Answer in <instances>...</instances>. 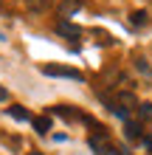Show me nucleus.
Wrapping results in <instances>:
<instances>
[{"mask_svg":"<svg viewBox=\"0 0 152 155\" xmlns=\"http://www.w3.org/2000/svg\"><path fill=\"white\" fill-rule=\"evenodd\" d=\"M40 71H42L45 76H59V79H73V82H85L82 71H76V68H62V65H42Z\"/></svg>","mask_w":152,"mask_h":155,"instance_id":"obj_1","label":"nucleus"},{"mask_svg":"<svg viewBox=\"0 0 152 155\" xmlns=\"http://www.w3.org/2000/svg\"><path fill=\"white\" fill-rule=\"evenodd\" d=\"M87 144H90V150L96 152V155H107L113 147H107V133H96V135H90L87 138Z\"/></svg>","mask_w":152,"mask_h":155,"instance_id":"obj_2","label":"nucleus"},{"mask_svg":"<svg viewBox=\"0 0 152 155\" xmlns=\"http://www.w3.org/2000/svg\"><path fill=\"white\" fill-rule=\"evenodd\" d=\"M51 113L62 116L65 121H85V113H79L76 107H68V104H59V107H51Z\"/></svg>","mask_w":152,"mask_h":155,"instance_id":"obj_3","label":"nucleus"},{"mask_svg":"<svg viewBox=\"0 0 152 155\" xmlns=\"http://www.w3.org/2000/svg\"><path fill=\"white\" fill-rule=\"evenodd\" d=\"M57 34H62L65 40H79V37H82V28L73 25V23H68V20H59L57 23Z\"/></svg>","mask_w":152,"mask_h":155,"instance_id":"obj_4","label":"nucleus"},{"mask_svg":"<svg viewBox=\"0 0 152 155\" xmlns=\"http://www.w3.org/2000/svg\"><path fill=\"white\" fill-rule=\"evenodd\" d=\"M82 8V0H62L59 3V17H70Z\"/></svg>","mask_w":152,"mask_h":155,"instance_id":"obj_5","label":"nucleus"},{"mask_svg":"<svg viewBox=\"0 0 152 155\" xmlns=\"http://www.w3.org/2000/svg\"><path fill=\"white\" fill-rule=\"evenodd\" d=\"M8 116H11V118H17V121H34V116L25 110L23 104H11V107H8Z\"/></svg>","mask_w":152,"mask_h":155,"instance_id":"obj_6","label":"nucleus"},{"mask_svg":"<svg viewBox=\"0 0 152 155\" xmlns=\"http://www.w3.org/2000/svg\"><path fill=\"white\" fill-rule=\"evenodd\" d=\"M34 130H37L40 135H45L48 130H51V116H34Z\"/></svg>","mask_w":152,"mask_h":155,"instance_id":"obj_7","label":"nucleus"},{"mask_svg":"<svg viewBox=\"0 0 152 155\" xmlns=\"http://www.w3.org/2000/svg\"><path fill=\"white\" fill-rule=\"evenodd\" d=\"M124 135H127L130 141H144V135H141V127H138V124H132V121L124 124Z\"/></svg>","mask_w":152,"mask_h":155,"instance_id":"obj_8","label":"nucleus"},{"mask_svg":"<svg viewBox=\"0 0 152 155\" xmlns=\"http://www.w3.org/2000/svg\"><path fill=\"white\" fill-rule=\"evenodd\" d=\"M130 23L135 25V28H141V25H147V23H149V14L144 12V8H138V12H132V14H130Z\"/></svg>","mask_w":152,"mask_h":155,"instance_id":"obj_9","label":"nucleus"},{"mask_svg":"<svg viewBox=\"0 0 152 155\" xmlns=\"http://www.w3.org/2000/svg\"><path fill=\"white\" fill-rule=\"evenodd\" d=\"M138 118H141V121H152V104L149 102L138 104Z\"/></svg>","mask_w":152,"mask_h":155,"instance_id":"obj_10","label":"nucleus"},{"mask_svg":"<svg viewBox=\"0 0 152 155\" xmlns=\"http://www.w3.org/2000/svg\"><path fill=\"white\" fill-rule=\"evenodd\" d=\"M118 104H127V107H135L138 110V99L132 93H118Z\"/></svg>","mask_w":152,"mask_h":155,"instance_id":"obj_11","label":"nucleus"},{"mask_svg":"<svg viewBox=\"0 0 152 155\" xmlns=\"http://www.w3.org/2000/svg\"><path fill=\"white\" fill-rule=\"evenodd\" d=\"M23 3L28 6L31 12H42V8H48V3H51V0H23Z\"/></svg>","mask_w":152,"mask_h":155,"instance_id":"obj_12","label":"nucleus"},{"mask_svg":"<svg viewBox=\"0 0 152 155\" xmlns=\"http://www.w3.org/2000/svg\"><path fill=\"white\" fill-rule=\"evenodd\" d=\"M135 68H138V71H141V74H144V76H149V74H152V68L147 65V59H141V57L135 59Z\"/></svg>","mask_w":152,"mask_h":155,"instance_id":"obj_13","label":"nucleus"},{"mask_svg":"<svg viewBox=\"0 0 152 155\" xmlns=\"http://www.w3.org/2000/svg\"><path fill=\"white\" fill-rule=\"evenodd\" d=\"M110 155H127V150H121V147H113V150H110Z\"/></svg>","mask_w":152,"mask_h":155,"instance_id":"obj_14","label":"nucleus"},{"mask_svg":"<svg viewBox=\"0 0 152 155\" xmlns=\"http://www.w3.org/2000/svg\"><path fill=\"white\" fill-rule=\"evenodd\" d=\"M6 99H8V90H6L3 85H0V102H6Z\"/></svg>","mask_w":152,"mask_h":155,"instance_id":"obj_15","label":"nucleus"},{"mask_svg":"<svg viewBox=\"0 0 152 155\" xmlns=\"http://www.w3.org/2000/svg\"><path fill=\"white\" fill-rule=\"evenodd\" d=\"M144 147H147V150L152 152V138H144Z\"/></svg>","mask_w":152,"mask_h":155,"instance_id":"obj_16","label":"nucleus"},{"mask_svg":"<svg viewBox=\"0 0 152 155\" xmlns=\"http://www.w3.org/2000/svg\"><path fill=\"white\" fill-rule=\"evenodd\" d=\"M3 40H6V37H3V34H0V42H3Z\"/></svg>","mask_w":152,"mask_h":155,"instance_id":"obj_17","label":"nucleus"}]
</instances>
